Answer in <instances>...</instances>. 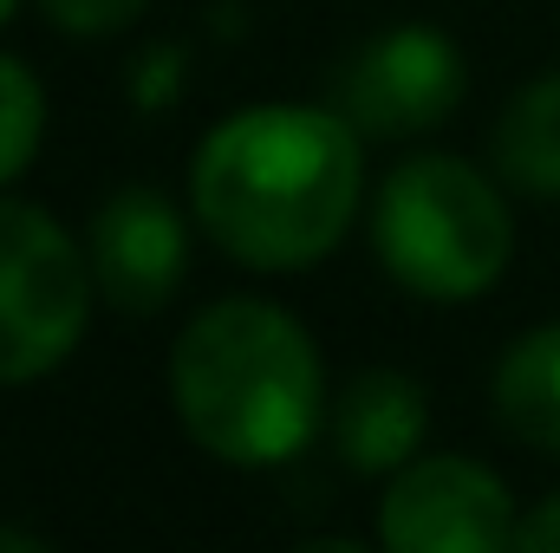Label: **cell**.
Listing matches in <instances>:
<instances>
[{
    "label": "cell",
    "mask_w": 560,
    "mask_h": 553,
    "mask_svg": "<svg viewBox=\"0 0 560 553\" xmlns=\"http://www.w3.org/2000/svg\"><path fill=\"white\" fill-rule=\"evenodd\" d=\"M359 196L365 138L339 105H248L222 118L189 163L196 222L255 274L326 261L346 242Z\"/></svg>",
    "instance_id": "6da1fadb"
},
{
    "label": "cell",
    "mask_w": 560,
    "mask_h": 553,
    "mask_svg": "<svg viewBox=\"0 0 560 553\" xmlns=\"http://www.w3.org/2000/svg\"><path fill=\"white\" fill-rule=\"evenodd\" d=\"M170 398L215 462L280 469L326 423V372L306 326L275 299H215L170 352Z\"/></svg>",
    "instance_id": "7a4b0ae2"
},
{
    "label": "cell",
    "mask_w": 560,
    "mask_h": 553,
    "mask_svg": "<svg viewBox=\"0 0 560 553\" xmlns=\"http://www.w3.org/2000/svg\"><path fill=\"white\" fill-rule=\"evenodd\" d=\"M372 248L405 293L456 306L502 280L515 255V222L502 189L476 163L423 150L385 176L372 202Z\"/></svg>",
    "instance_id": "3957f363"
},
{
    "label": "cell",
    "mask_w": 560,
    "mask_h": 553,
    "mask_svg": "<svg viewBox=\"0 0 560 553\" xmlns=\"http://www.w3.org/2000/svg\"><path fill=\"white\" fill-rule=\"evenodd\" d=\"M85 248L33 202L0 196V385H33L72 358L92 319Z\"/></svg>",
    "instance_id": "277c9868"
},
{
    "label": "cell",
    "mask_w": 560,
    "mask_h": 553,
    "mask_svg": "<svg viewBox=\"0 0 560 553\" xmlns=\"http://www.w3.org/2000/svg\"><path fill=\"white\" fill-rule=\"evenodd\" d=\"M378 541L392 553H502L515 548V502L489 462L469 456H411L385 502Z\"/></svg>",
    "instance_id": "5b68a950"
},
{
    "label": "cell",
    "mask_w": 560,
    "mask_h": 553,
    "mask_svg": "<svg viewBox=\"0 0 560 553\" xmlns=\"http://www.w3.org/2000/svg\"><path fill=\"white\" fill-rule=\"evenodd\" d=\"M463 85H469V72H463V52L450 46V33L392 26L339 66L332 105L359 125V138H418L463 105Z\"/></svg>",
    "instance_id": "8992f818"
},
{
    "label": "cell",
    "mask_w": 560,
    "mask_h": 553,
    "mask_svg": "<svg viewBox=\"0 0 560 553\" xmlns=\"http://www.w3.org/2000/svg\"><path fill=\"white\" fill-rule=\"evenodd\" d=\"M85 261H92L105 306L156 313L189 268V228H183V215L163 189L131 183V189H112L98 202L92 235H85Z\"/></svg>",
    "instance_id": "52a82bcc"
},
{
    "label": "cell",
    "mask_w": 560,
    "mask_h": 553,
    "mask_svg": "<svg viewBox=\"0 0 560 553\" xmlns=\"http://www.w3.org/2000/svg\"><path fill=\"white\" fill-rule=\"evenodd\" d=\"M423 430H430V404L423 385L405 372H359L332 404V443L359 475H398L423 449Z\"/></svg>",
    "instance_id": "ba28073f"
},
{
    "label": "cell",
    "mask_w": 560,
    "mask_h": 553,
    "mask_svg": "<svg viewBox=\"0 0 560 553\" xmlns=\"http://www.w3.org/2000/svg\"><path fill=\"white\" fill-rule=\"evenodd\" d=\"M495 416L515 443L560 456V319L522 332L495 365Z\"/></svg>",
    "instance_id": "9c48e42d"
},
{
    "label": "cell",
    "mask_w": 560,
    "mask_h": 553,
    "mask_svg": "<svg viewBox=\"0 0 560 553\" xmlns=\"http://www.w3.org/2000/svg\"><path fill=\"white\" fill-rule=\"evenodd\" d=\"M495 169L509 189L535 196V202H560V72L528 79L502 125H495Z\"/></svg>",
    "instance_id": "30bf717a"
},
{
    "label": "cell",
    "mask_w": 560,
    "mask_h": 553,
    "mask_svg": "<svg viewBox=\"0 0 560 553\" xmlns=\"http://www.w3.org/2000/svg\"><path fill=\"white\" fill-rule=\"evenodd\" d=\"M39 138H46V92L26 59L0 52V189L33 163Z\"/></svg>",
    "instance_id": "8fae6325"
},
{
    "label": "cell",
    "mask_w": 560,
    "mask_h": 553,
    "mask_svg": "<svg viewBox=\"0 0 560 553\" xmlns=\"http://www.w3.org/2000/svg\"><path fill=\"white\" fill-rule=\"evenodd\" d=\"M150 0H39V13L72 33V39H105V33H125Z\"/></svg>",
    "instance_id": "7c38bea8"
},
{
    "label": "cell",
    "mask_w": 560,
    "mask_h": 553,
    "mask_svg": "<svg viewBox=\"0 0 560 553\" xmlns=\"http://www.w3.org/2000/svg\"><path fill=\"white\" fill-rule=\"evenodd\" d=\"M515 548L522 553H560V495L515 521Z\"/></svg>",
    "instance_id": "4fadbf2b"
},
{
    "label": "cell",
    "mask_w": 560,
    "mask_h": 553,
    "mask_svg": "<svg viewBox=\"0 0 560 553\" xmlns=\"http://www.w3.org/2000/svg\"><path fill=\"white\" fill-rule=\"evenodd\" d=\"M13 7H20V0H0V26H7V13H13Z\"/></svg>",
    "instance_id": "5bb4252c"
}]
</instances>
